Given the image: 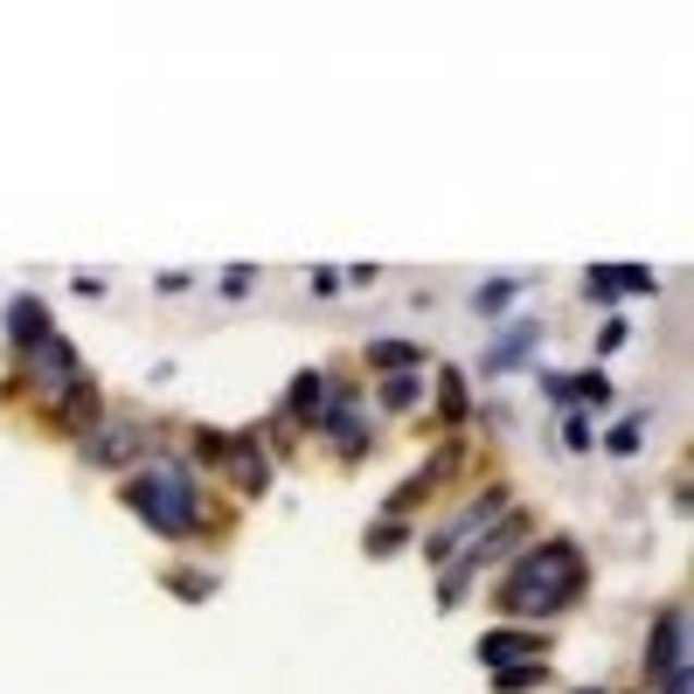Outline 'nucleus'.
<instances>
[{
  "label": "nucleus",
  "mask_w": 694,
  "mask_h": 694,
  "mask_svg": "<svg viewBox=\"0 0 694 694\" xmlns=\"http://www.w3.org/2000/svg\"><path fill=\"white\" fill-rule=\"evenodd\" d=\"M146 445H154V430H146L139 417H111V424H98L90 438L77 445V452L90 459V465H133Z\"/></svg>",
  "instance_id": "obj_4"
},
{
  "label": "nucleus",
  "mask_w": 694,
  "mask_h": 694,
  "mask_svg": "<svg viewBox=\"0 0 694 694\" xmlns=\"http://www.w3.org/2000/svg\"><path fill=\"white\" fill-rule=\"evenodd\" d=\"M8 333H14V348H35V341H49V306H42V299H35V292H22V299H14V306H8Z\"/></svg>",
  "instance_id": "obj_11"
},
{
  "label": "nucleus",
  "mask_w": 694,
  "mask_h": 694,
  "mask_svg": "<svg viewBox=\"0 0 694 694\" xmlns=\"http://www.w3.org/2000/svg\"><path fill=\"white\" fill-rule=\"evenodd\" d=\"M521 660H541V632H521V625H500L479 640V667H521Z\"/></svg>",
  "instance_id": "obj_9"
},
{
  "label": "nucleus",
  "mask_w": 694,
  "mask_h": 694,
  "mask_svg": "<svg viewBox=\"0 0 694 694\" xmlns=\"http://www.w3.org/2000/svg\"><path fill=\"white\" fill-rule=\"evenodd\" d=\"M368 354H375V368H417V362H424L417 341H375Z\"/></svg>",
  "instance_id": "obj_13"
},
{
  "label": "nucleus",
  "mask_w": 694,
  "mask_h": 694,
  "mask_svg": "<svg viewBox=\"0 0 694 694\" xmlns=\"http://www.w3.org/2000/svg\"><path fill=\"white\" fill-rule=\"evenodd\" d=\"M584 285H590V299H618V265H590Z\"/></svg>",
  "instance_id": "obj_24"
},
{
  "label": "nucleus",
  "mask_w": 694,
  "mask_h": 694,
  "mask_svg": "<svg viewBox=\"0 0 694 694\" xmlns=\"http://www.w3.org/2000/svg\"><path fill=\"white\" fill-rule=\"evenodd\" d=\"M541 341V320H528V313H521V320H508L494 333V341H486V354H479V375H500V368H514V362H528V348Z\"/></svg>",
  "instance_id": "obj_7"
},
{
  "label": "nucleus",
  "mask_w": 694,
  "mask_h": 694,
  "mask_svg": "<svg viewBox=\"0 0 694 694\" xmlns=\"http://www.w3.org/2000/svg\"><path fill=\"white\" fill-rule=\"evenodd\" d=\"M562 445H570V452H590V417H584V410L562 417Z\"/></svg>",
  "instance_id": "obj_21"
},
{
  "label": "nucleus",
  "mask_w": 694,
  "mask_h": 694,
  "mask_svg": "<svg viewBox=\"0 0 694 694\" xmlns=\"http://www.w3.org/2000/svg\"><path fill=\"white\" fill-rule=\"evenodd\" d=\"M584 597V549L576 541H541V549H528L508 570V584H500L494 605L508 618H535V611H562Z\"/></svg>",
  "instance_id": "obj_1"
},
{
  "label": "nucleus",
  "mask_w": 694,
  "mask_h": 694,
  "mask_svg": "<svg viewBox=\"0 0 694 694\" xmlns=\"http://www.w3.org/2000/svg\"><path fill=\"white\" fill-rule=\"evenodd\" d=\"M77 375H84V368H77V348H70L63 333H49V341H35V348H28V382L42 389L49 403L63 397V389L77 382Z\"/></svg>",
  "instance_id": "obj_5"
},
{
  "label": "nucleus",
  "mask_w": 694,
  "mask_h": 694,
  "mask_svg": "<svg viewBox=\"0 0 694 694\" xmlns=\"http://www.w3.org/2000/svg\"><path fill=\"white\" fill-rule=\"evenodd\" d=\"M514 292H521L514 278H494V285H479V292H473V306H479V313H500V306H508Z\"/></svg>",
  "instance_id": "obj_19"
},
{
  "label": "nucleus",
  "mask_w": 694,
  "mask_h": 694,
  "mask_svg": "<svg viewBox=\"0 0 694 694\" xmlns=\"http://www.w3.org/2000/svg\"><path fill=\"white\" fill-rule=\"evenodd\" d=\"M49 410H56V424H63V430H98V417H105L98 375H77V382H70V389H63V397H56Z\"/></svg>",
  "instance_id": "obj_8"
},
{
  "label": "nucleus",
  "mask_w": 694,
  "mask_h": 694,
  "mask_svg": "<svg viewBox=\"0 0 694 694\" xmlns=\"http://www.w3.org/2000/svg\"><path fill=\"white\" fill-rule=\"evenodd\" d=\"M500 514H508V494H500V486H486V494L473 500V508H459V514L445 521L438 535L424 541V556H430V562H452V556H459V541H473V535H486V528H494Z\"/></svg>",
  "instance_id": "obj_3"
},
{
  "label": "nucleus",
  "mask_w": 694,
  "mask_h": 694,
  "mask_svg": "<svg viewBox=\"0 0 694 694\" xmlns=\"http://www.w3.org/2000/svg\"><path fill=\"white\" fill-rule=\"evenodd\" d=\"M327 375L320 368H306V375H299V382H292V397H285V417H299V424H320V410H327Z\"/></svg>",
  "instance_id": "obj_12"
},
{
  "label": "nucleus",
  "mask_w": 694,
  "mask_h": 694,
  "mask_svg": "<svg viewBox=\"0 0 694 694\" xmlns=\"http://www.w3.org/2000/svg\"><path fill=\"white\" fill-rule=\"evenodd\" d=\"M618 292H660V278L646 265H618Z\"/></svg>",
  "instance_id": "obj_22"
},
{
  "label": "nucleus",
  "mask_w": 694,
  "mask_h": 694,
  "mask_svg": "<svg viewBox=\"0 0 694 694\" xmlns=\"http://www.w3.org/2000/svg\"><path fill=\"white\" fill-rule=\"evenodd\" d=\"M125 508H133L154 535L181 541V535L202 528V486H195V473H187V465L154 459L146 473H133V486H125Z\"/></svg>",
  "instance_id": "obj_2"
},
{
  "label": "nucleus",
  "mask_w": 694,
  "mask_h": 694,
  "mask_svg": "<svg viewBox=\"0 0 694 694\" xmlns=\"http://www.w3.org/2000/svg\"><path fill=\"white\" fill-rule=\"evenodd\" d=\"M576 694H605V687H576Z\"/></svg>",
  "instance_id": "obj_27"
},
{
  "label": "nucleus",
  "mask_w": 694,
  "mask_h": 694,
  "mask_svg": "<svg viewBox=\"0 0 694 694\" xmlns=\"http://www.w3.org/2000/svg\"><path fill=\"white\" fill-rule=\"evenodd\" d=\"M167 584H174V590L187 597V605H202V597H209V576H195V570H174Z\"/></svg>",
  "instance_id": "obj_23"
},
{
  "label": "nucleus",
  "mask_w": 694,
  "mask_h": 694,
  "mask_svg": "<svg viewBox=\"0 0 694 694\" xmlns=\"http://www.w3.org/2000/svg\"><path fill=\"white\" fill-rule=\"evenodd\" d=\"M403 541H410V535H403V521H382V528H368V556H397Z\"/></svg>",
  "instance_id": "obj_18"
},
{
  "label": "nucleus",
  "mask_w": 694,
  "mask_h": 694,
  "mask_svg": "<svg viewBox=\"0 0 694 694\" xmlns=\"http://www.w3.org/2000/svg\"><path fill=\"white\" fill-rule=\"evenodd\" d=\"M541 673H549L541 660H521V667H500V673H494V687H500V694H521V687H535Z\"/></svg>",
  "instance_id": "obj_14"
},
{
  "label": "nucleus",
  "mask_w": 694,
  "mask_h": 694,
  "mask_svg": "<svg viewBox=\"0 0 694 694\" xmlns=\"http://www.w3.org/2000/svg\"><path fill=\"white\" fill-rule=\"evenodd\" d=\"M230 479L243 494H265L271 486V459H265V445H257V430H236L230 438Z\"/></svg>",
  "instance_id": "obj_10"
},
{
  "label": "nucleus",
  "mask_w": 694,
  "mask_h": 694,
  "mask_svg": "<svg viewBox=\"0 0 694 694\" xmlns=\"http://www.w3.org/2000/svg\"><path fill=\"white\" fill-rule=\"evenodd\" d=\"M438 403H445V424H465V389H459V375H452V368L438 375Z\"/></svg>",
  "instance_id": "obj_16"
},
{
  "label": "nucleus",
  "mask_w": 694,
  "mask_h": 694,
  "mask_svg": "<svg viewBox=\"0 0 694 694\" xmlns=\"http://www.w3.org/2000/svg\"><path fill=\"white\" fill-rule=\"evenodd\" d=\"M417 397H424V382H417V375H389V382H382V403H389V410H410Z\"/></svg>",
  "instance_id": "obj_15"
},
{
  "label": "nucleus",
  "mask_w": 694,
  "mask_h": 694,
  "mask_svg": "<svg viewBox=\"0 0 694 694\" xmlns=\"http://www.w3.org/2000/svg\"><path fill=\"white\" fill-rule=\"evenodd\" d=\"M541 397H549V403H570V375H562V368H541Z\"/></svg>",
  "instance_id": "obj_25"
},
{
  "label": "nucleus",
  "mask_w": 694,
  "mask_h": 694,
  "mask_svg": "<svg viewBox=\"0 0 694 694\" xmlns=\"http://www.w3.org/2000/svg\"><path fill=\"white\" fill-rule=\"evenodd\" d=\"M576 397H584V403H611V382L584 368V375H570V403H576Z\"/></svg>",
  "instance_id": "obj_17"
},
{
  "label": "nucleus",
  "mask_w": 694,
  "mask_h": 694,
  "mask_svg": "<svg viewBox=\"0 0 694 694\" xmlns=\"http://www.w3.org/2000/svg\"><path fill=\"white\" fill-rule=\"evenodd\" d=\"M640 438H646V417H625V424H618V430H611L605 445H611L618 459H625V452H640Z\"/></svg>",
  "instance_id": "obj_20"
},
{
  "label": "nucleus",
  "mask_w": 694,
  "mask_h": 694,
  "mask_svg": "<svg viewBox=\"0 0 694 694\" xmlns=\"http://www.w3.org/2000/svg\"><path fill=\"white\" fill-rule=\"evenodd\" d=\"M687 667V611L667 605L660 618H653V640H646V673L653 681H667V673Z\"/></svg>",
  "instance_id": "obj_6"
},
{
  "label": "nucleus",
  "mask_w": 694,
  "mask_h": 694,
  "mask_svg": "<svg viewBox=\"0 0 694 694\" xmlns=\"http://www.w3.org/2000/svg\"><path fill=\"white\" fill-rule=\"evenodd\" d=\"M660 694H687V667H681V673H667V681H660Z\"/></svg>",
  "instance_id": "obj_26"
}]
</instances>
